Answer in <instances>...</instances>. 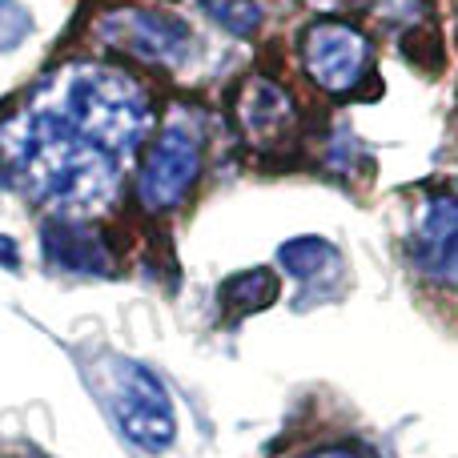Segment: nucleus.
<instances>
[{
    "mask_svg": "<svg viewBox=\"0 0 458 458\" xmlns=\"http://www.w3.org/2000/svg\"><path fill=\"white\" fill-rule=\"evenodd\" d=\"M0 157L8 165V182L56 214L97 217L117 206V157L97 149L40 105L0 121Z\"/></svg>",
    "mask_w": 458,
    "mask_h": 458,
    "instance_id": "1",
    "label": "nucleus"
},
{
    "mask_svg": "<svg viewBox=\"0 0 458 458\" xmlns=\"http://www.w3.org/2000/svg\"><path fill=\"white\" fill-rule=\"evenodd\" d=\"M40 109L56 113L97 149L133 153L153 129V97L133 72L105 61H72L53 77Z\"/></svg>",
    "mask_w": 458,
    "mask_h": 458,
    "instance_id": "2",
    "label": "nucleus"
},
{
    "mask_svg": "<svg viewBox=\"0 0 458 458\" xmlns=\"http://www.w3.org/2000/svg\"><path fill=\"white\" fill-rule=\"evenodd\" d=\"M97 398L113 414L117 430L137 446L141 454L157 458L177 446V406L165 382L149 370L145 362L125 354H101L89 366Z\"/></svg>",
    "mask_w": 458,
    "mask_h": 458,
    "instance_id": "3",
    "label": "nucleus"
},
{
    "mask_svg": "<svg viewBox=\"0 0 458 458\" xmlns=\"http://www.w3.org/2000/svg\"><path fill=\"white\" fill-rule=\"evenodd\" d=\"M201 174H206V149L190 121H169L149 141L137 169V201L153 217L177 214L193 198Z\"/></svg>",
    "mask_w": 458,
    "mask_h": 458,
    "instance_id": "4",
    "label": "nucleus"
},
{
    "mask_svg": "<svg viewBox=\"0 0 458 458\" xmlns=\"http://www.w3.org/2000/svg\"><path fill=\"white\" fill-rule=\"evenodd\" d=\"M93 37L113 53H125L157 69H177L193 56V29L165 8H109L93 21Z\"/></svg>",
    "mask_w": 458,
    "mask_h": 458,
    "instance_id": "5",
    "label": "nucleus"
},
{
    "mask_svg": "<svg viewBox=\"0 0 458 458\" xmlns=\"http://www.w3.org/2000/svg\"><path fill=\"white\" fill-rule=\"evenodd\" d=\"M301 69L322 93L350 97L370 81L374 45L350 21H314L301 32Z\"/></svg>",
    "mask_w": 458,
    "mask_h": 458,
    "instance_id": "6",
    "label": "nucleus"
},
{
    "mask_svg": "<svg viewBox=\"0 0 458 458\" xmlns=\"http://www.w3.org/2000/svg\"><path fill=\"white\" fill-rule=\"evenodd\" d=\"M406 253L422 282L458 290V190H430L406 225Z\"/></svg>",
    "mask_w": 458,
    "mask_h": 458,
    "instance_id": "7",
    "label": "nucleus"
},
{
    "mask_svg": "<svg viewBox=\"0 0 458 458\" xmlns=\"http://www.w3.org/2000/svg\"><path fill=\"white\" fill-rule=\"evenodd\" d=\"M233 117L242 137L253 149H282V145H290L298 137V125H301L293 93L277 77H261V72L237 89Z\"/></svg>",
    "mask_w": 458,
    "mask_h": 458,
    "instance_id": "8",
    "label": "nucleus"
},
{
    "mask_svg": "<svg viewBox=\"0 0 458 458\" xmlns=\"http://www.w3.org/2000/svg\"><path fill=\"white\" fill-rule=\"evenodd\" d=\"M40 258L64 277H109L117 269L105 229L69 214H53L40 225Z\"/></svg>",
    "mask_w": 458,
    "mask_h": 458,
    "instance_id": "9",
    "label": "nucleus"
},
{
    "mask_svg": "<svg viewBox=\"0 0 458 458\" xmlns=\"http://www.w3.org/2000/svg\"><path fill=\"white\" fill-rule=\"evenodd\" d=\"M277 266H282V274H290L293 282L314 285V282H326V274H338L342 253H338V245H330L326 237L306 233V237H290V242H282V250H277Z\"/></svg>",
    "mask_w": 458,
    "mask_h": 458,
    "instance_id": "10",
    "label": "nucleus"
},
{
    "mask_svg": "<svg viewBox=\"0 0 458 458\" xmlns=\"http://www.w3.org/2000/svg\"><path fill=\"white\" fill-rule=\"evenodd\" d=\"M277 301V274L274 269H245V274L225 277L222 285V306L233 314H261L266 306Z\"/></svg>",
    "mask_w": 458,
    "mask_h": 458,
    "instance_id": "11",
    "label": "nucleus"
},
{
    "mask_svg": "<svg viewBox=\"0 0 458 458\" xmlns=\"http://www.w3.org/2000/svg\"><path fill=\"white\" fill-rule=\"evenodd\" d=\"M209 21H217L233 37H253L261 29V4L258 0H198Z\"/></svg>",
    "mask_w": 458,
    "mask_h": 458,
    "instance_id": "12",
    "label": "nucleus"
},
{
    "mask_svg": "<svg viewBox=\"0 0 458 458\" xmlns=\"http://www.w3.org/2000/svg\"><path fill=\"white\" fill-rule=\"evenodd\" d=\"M370 16L386 29H414L427 16V0H370Z\"/></svg>",
    "mask_w": 458,
    "mask_h": 458,
    "instance_id": "13",
    "label": "nucleus"
},
{
    "mask_svg": "<svg viewBox=\"0 0 458 458\" xmlns=\"http://www.w3.org/2000/svg\"><path fill=\"white\" fill-rule=\"evenodd\" d=\"M326 157H330V169H338L342 177H354L358 174V165H362L366 161V153H362V145L354 141V137L346 133V129H342V133H334V141L326 145Z\"/></svg>",
    "mask_w": 458,
    "mask_h": 458,
    "instance_id": "14",
    "label": "nucleus"
},
{
    "mask_svg": "<svg viewBox=\"0 0 458 458\" xmlns=\"http://www.w3.org/2000/svg\"><path fill=\"white\" fill-rule=\"evenodd\" d=\"M301 458H366V451H358V446H350V443H326V446L306 451Z\"/></svg>",
    "mask_w": 458,
    "mask_h": 458,
    "instance_id": "15",
    "label": "nucleus"
},
{
    "mask_svg": "<svg viewBox=\"0 0 458 458\" xmlns=\"http://www.w3.org/2000/svg\"><path fill=\"white\" fill-rule=\"evenodd\" d=\"M0 266H8V269L21 266V250H16V242L4 233H0Z\"/></svg>",
    "mask_w": 458,
    "mask_h": 458,
    "instance_id": "16",
    "label": "nucleus"
},
{
    "mask_svg": "<svg viewBox=\"0 0 458 458\" xmlns=\"http://www.w3.org/2000/svg\"><path fill=\"white\" fill-rule=\"evenodd\" d=\"M8 185H13L8 182V169H0V190H8Z\"/></svg>",
    "mask_w": 458,
    "mask_h": 458,
    "instance_id": "17",
    "label": "nucleus"
}]
</instances>
